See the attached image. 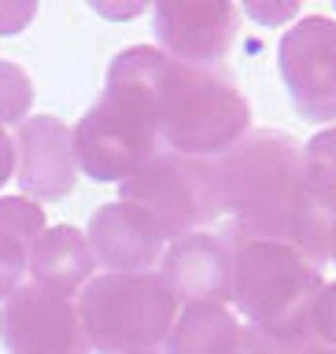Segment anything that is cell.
Instances as JSON below:
<instances>
[{"label":"cell","instance_id":"3","mask_svg":"<svg viewBox=\"0 0 336 354\" xmlns=\"http://www.w3.org/2000/svg\"><path fill=\"white\" fill-rule=\"evenodd\" d=\"M321 270L292 243L233 232L229 303L251 328L270 339L310 336V317L321 295Z\"/></svg>","mask_w":336,"mask_h":354},{"label":"cell","instance_id":"1","mask_svg":"<svg viewBox=\"0 0 336 354\" xmlns=\"http://www.w3.org/2000/svg\"><path fill=\"white\" fill-rule=\"evenodd\" d=\"M107 88L133 96L152 115L166 151L211 159L237 144L251 126V107L218 63H182L152 44L118 52Z\"/></svg>","mask_w":336,"mask_h":354},{"label":"cell","instance_id":"12","mask_svg":"<svg viewBox=\"0 0 336 354\" xmlns=\"http://www.w3.org/2000/svg\"><path fill=\"white\" fill-rule=\"evenodd\" d=\"M89 248H93L96 262L107 266L111 273H141L159 266L163 259V236L155 225L130 203H107L89 218L85 232Z\"/></svg>","mask_w":336,"mask_h":354},{"label":"cell","instance_id":"15","mask_svg":"<svg viewBox=\"0 0 336 354\" xmlns=\"http://www.w3.org/2000/svg\"><path fill=\"white\" fill-rule=\"evenodd\" d=\"M44 236V210L26 196L0 199V303L22 284L33 243Z\"/></svg>","mask_w":336,"mask_h":354},{"label":"cell","instance_id":"20","mask_svg":"<svg viewBox=\"0 0 336 354\" xmlns=\"http://www.w3.org/2000/svg\"><path fill=\"white\" fill-rule=\"evenodd\" d=\"M37 15V0H0V37L22 33Z\"/></svg>","mask_w":336,"mask_h":354},{"label":"cell","instance_id":"18","mask_svg":"<svg viewBox=\"0 0 336 354\" xmlns=\"http://www.w3.org/2000/svg\"><path fill=\"white\" fill-rule=\"evenodd\" d=\"M244 15L259 26H285L288 19H296V11L303 0H240Z\"/></svg>","mask_w":336,"mask_h":354},{"label":"cell","instance_id":"13","mask_svg":"<svg viewBox=\"0 0 336 354\" xmlns=\"http://www.w3.org/2000/svg\"><path fill=\"white\" fill-rule=\"evenodd\" d=\"M93 270H96V254L89 248L85 232H78L71 225L44 229V236L33 243V254H30L33 284H44L52 292H63L74 299L93 281Z\"/></svg>","mask_w":336,"mask_h":354},{"label":"cell","instance_id":"14","mask_svg":"<svg viewBox=\"0 0 336 354\" xmlns=\"http://www.w3.org/2000/svg\"><path fill=\"white\" fill-rule=\"evenodd\" d=\"M248 325L229 303H185L166 336V354H240Z\"/></svg>","mask_w":336,"mask_h":354},{"label":"cell","instance_id":"25","mask_svg":"<svg viewBox=\"0 0 336 354\" xmlns=\"http://www.w3.org/2000/svg\"><path fill=\"white\" fill-rule=\"evenodd\" d=\"M133 354H159V351H133Z\"/></svg>","mask_w":336,"mask_h":354},{"label":"cell","instance_id":"16","mask_svg":"<svg viewBox=\"0 0 336 354\" xmlns=\"http://www.w3.org/2000/svg\"><path fill=\"white\" fill-rule=\"evenodd\" d=\"M303 188L310 207L336 225V129H321L303 144Z\"/></svg>","mask_w":336,"mask_h":354},{"label":"cell","instance_id":"5","mask_svg":"<svg viewBox=\"0 0 336 354\" xmlns=\"http://www.w3.org/2000/svg\"><path fill=\"white\" fill-rule=\"evenodd\" d=\"M118 188L122 203L137 207L163 240L196 232L222 214L218 174L211 159H193V155L159 148L141 170L118 181Z\"/></svg>","mask_w":336,"mask_h":354},{"label":"cell","instance_id":"4","mask_svg":"<svg viewBox=\"0 0 336 354\" xmlns=\"http://www.w3.org/2000/svg\"><path fill=\"white\" fill-rule=\"evenodd\" d=\"M89 347L100 354L159 351L174 328L177 299L155 270L93 277L78 295Z\"/></svg>","mask_w":336,"mask_h":354},{"label":"cell","instance_id":"6","mask_svg":"<svg viewBox=\"0 0 336 354\" xmlns=\"http://www.w3.org/2000/svg\"><path fill=\"white\" fill-rule=\"evenodd\" d=\"M159 133H155L152 115L130 96L107 93L100 96L74 126V159L85 177L107 185V181H126L133 170L159 151Z\"/></svg>","mask_w":336,"mask_h":354},{"label":"cell","instance_id":"17","mask_svg":"<svg viewBox=\"0 0 336 354\" xmlns=\"http://www.w3.org/2000/svg\"><path fill=\"white\" fill-rule=\"evenodd\" d=\"M33 104V85L22 66L0 59V122H22Z\"/></svg>","mask_w":336,"mask_h":354},{"label":"cell","instance_id":"24","mask_svg":"<svg viewBox=\"0 0 336 354\" xmlns=\"http://www.w3.org/2000/svg\"><path fill=\"white\" fill-rule=\"evenodd\" d=\"M329 259L336 262V225H333V251H329Z\"/></svg>","mask_w":336,"mask_h":354},{"label":"cell","instance_id":"23","mask_svg":"<svg viewBox=\"0 0 336 354\" xmlns=\"http://www.w3.org/2000/svg\"><path fill=\"white\" fill-rule=\"evenodd\" d=\"M11 174H15V140H11L4 133V126H0V185H4Z\"/></svg>","mask_w":336,"mask_h":354},{"label":"cell","instance_id":"2","mask_svg":"<svg viewBox=\"0 0 336 354\" xmlns=\"http://www.w3.org/2000/svg\"><path fill=\"white\" fill-rule=\"evenodd\" d=\"M222 214L237 236L281 240L321 266L333 251V221L310 207L303 188V144L281 129H255L218 155Z\"/></svg>","mask_w":336,"mask_h":354},{"label":"cell","instance_id":"9","mask_svg":"<svg viewBox=\"0 0 336 354\" xmlns=\"http://www.w3.org/2000/svg\"><path fill=\"white\" fill-rule=\"evenodd\" d=\"M155 37L163 52L182 63H218L237 41L233 0H152Z\"/></svg>","mask_w":336,"mask_h":354},{"label":"cell","instance_id":"11","mask_svg":"<svg viewBox=\"0 0 336 354\" xmlns=\"http://www.w3.org/2000/svg\"><path fill=\"white\" fill-rule=\"evenodd\" d=\"M15 162H19V188L30 199L55 203L78 181L74 159V129L55 115L22 118L15 133Z\"/></svg>","mask_w":336,"mask_h":354},{"label":"cell","instance_id":"22","mask_svg":"<svg viewBox=\"0 0 336 354\" xmlns=\"http://www.w3.org/2000/svg\"><path fill=\"white\" fill-rule=\"evenodd\" d=\"M270 354H336V347L315 336H299V339H270Z\"/></svg>","mask_w":336,"mask_h":354},{"label":"cell","instance_id":"10","mask_svg":"<svg viewBox=\"0 0 336 354\" xmlns=\"http://www.w3.org/2000/svg\"><path fill=\"white\" fill-rule=\"evenodd\" d=\"M159 277L177 303H229L233 232H185L159 259Z\"/></svg>","mask_w":336,"mask_h":354},{"label":"cell","instance_id":"19","mask_svg":"<svg viewBox=\"0 0 336 354\" xmlns=\"http://www.w3.org/2000/svg\"><path fill=\"white\" fill-rule=\"evenodd\" d=\"M310 336L336 347V284H326L315 303V317H310Z\"/></svg>","mask_w":336,"mask_h":354},{"label":"cell","instance_id":"8","mask_svg":"<svg viewBox=\"0 0 336 354\" xmlns=\"http://www.w3.org/2000/svg\"><path fill=\"white\" fill-rule=\"evenodd\" d=\"M285 88L292 107L310 122L336 118V22L310 15L296 22L277 48Z\"/></svg>","mask_w":336,"mask_h":354},{"label":"cell","instance_id":"21","mask_svg":"<svg viewBox=\"0 0 336 354\" xmlns=\"http://www.w3.org/2000/svg\"><path fill=\"white\" fill-rule=\"evenodd\" d=\"M148 4H152V0H89V8H93L96 15L111 19V22H130V19H137Z\"/></svg>","mask_w":336,"mask_h":354},{"label":"cell","instance_id":"7","mask_svg":"<svg viewBox=\"0 0 336 354\" xmlns=\"http://www.w3.org/2000/svg\"><path fill=\"white\" fill-rule=\"evenodd\" d=\"M0 339L11 354H93L74 299L33 281L4 299Z\"/></svg>","mask_w":336,"mask_h":354}]
</instances>
